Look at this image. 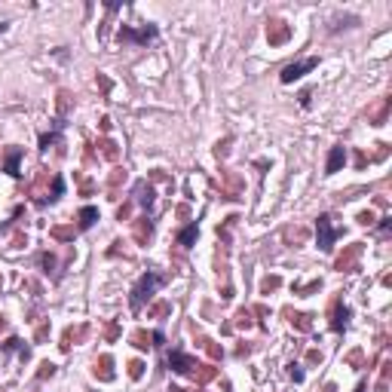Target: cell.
Here are the masks:
<instances>
[{
  "instance_id": "obj_1",
  "label": "cell",
  "mask_w": 392,
  "mask_h": 392,
  "mask_svg": "<svg viewBox=\"0 0 392 392\" xmlns=\"http://www.w3.org/2000/svg\"><path fill=\"white\" fill-rule=\"evenodd\" d=\"M166 282H168V273H157V270L141 273V276H138V282L132 285V291H129V310H132V313H141L144 304H148L150 297L166 285Z\"/></svg>"
},
{
  "instance_id": "obj_2",
  "label": "cell",
  "mask_w": 392,
  "mask_h": 392,
  "mask_svg": "<svg viewBox=\"0 0 392 392\" xmlns=\"http://www.w3.org/2000/svg\"><path fill=\"white\" fill-rule=\"evenodd\" d=\"M343 236L340 227L331 224V214H319L316 218V240H319V249L325 251V255H331L334 251V242Z\"/></svg>"
},
{
  "instance_id": "obj_3",
  "label": "cell",
  "mask_w": 392,
  "mask_h": 392,
  "mask_svg": "<svg viewBox=\"0 0 392 392\" xmlns=\"http://www.w3.org/2000/svg\"><path fill=\"white\" fill-rule=\"evenodd\" d=\"M117 37H120V43H129V46H144V43L157 40V37H159V28H157V25H144V28L123 25Z\"/></svg>"
},
{
  "instance_id": "obj_4",
  "label": "cell",
  "mask_w": 392,
  "mask_h": 392,
  "mask_svg": "<svg viewBox=\"0 0 392 392\" xmlns=\"http://www.w3.org/2000/svg\"><path fill=\"white\" fill-rule=\"evenodd\" d=\"M316 65H319V58H316V56H310V58H304V61H295V65L282 68L279 80H282V83H295V80H301L304 74H310Z\"/></svg>"
},
{
  "instance_id": "obj_5",
  "label": "cell",
  "mask_w": 392,
  "mask_h": 392,
  "mask_svg": "<svg viewBox=\"0 0 392 392\" xmlns=\"http://www.w3.org/2000/svg\"><path fill=\"white\" fill-rule=\"evenodd\" d=\"M168 368H172L175 374H194V368H199V365H196L194 356H187V352L168 350Z\"/></svg>"
},
{
  "instance_id": "obj_6",
  "label": "cell",
  "mask_w": 392,
  "mask_h": 392,
  "mask_svg": "<svg viewBox=\"0 0 392 392\" xmlns=\"http://www.w3.org/2000/svg\"><path fill=\"white\" fill-rule=\"evenodd\" d=\"M3 172L13 178H22V148H6L3 153Z\"/></svg>"
},
{
  "instance_id": "obj_7",
  "label": "cell",
  "mask_w": 392,
  "mask_h": 392,
  "mask_svg": "<svg viewBox=\"0 0 392 392\" xmlns=\"http://www.w3.org/2000/svg\"><path fill=\"white\" fill-rule=\"evenodd\" d=\"M135 196H138V205H141L144 212H153L157 194H153V187H150L148 181H135Z\"/></svg>"
},
{
  "instance_id": "obj_8",
  "label": "cell",
  "mask_w": 392,
  "mask_h": 392,
  "mask_svg": "<svg viewBox=\"0 0 392 392\" xmlns=\"http://www.w3.org/2000/svg\"><path fill=\"white\" fill-rule=\"evenodd\" d=\"M347 163V148L343 144H334L331 153H328V163H325V175H337L340 172V166Z\"/></svg>"
},
{
  "instance_id": "obj_9",
  "label": "cell",
  "mask_w": 392,
  "mask_h": 392,
  "mask_svg": "<svg viewBox=\"0 0 392 392\" xmlns=\"http://www.w3.org/2000/svg\"><path fill=\"white\" fill-rule=\"evenodd\" d=\"M196 236H199V224H196V221H190L187 227L178 230V236H175V240H178L181 249H190V245H196Z\"/></svg>"
},
{
  "instance_id": "obj_10",
  "label": "cell",
  "mask_w": 392,
  "mask_h": 392,
  "mask_svg": "<svg viewBox=\"0 0 392 392\" xmlns=\"http://www.w3.org/2000/svg\"><path fill=\"white\" fill-rule=\"evenodd\" d=\"M61 196H65V178H61V175H56V178H52V194L46 196V199H40V203H37V205H40V209H43V205L58 203Z\"/></svg>"
},
{
  "instance_id": "obj_11",
  "label": "cell",
  "mask_w": 392,
  "mask_h": 392,
  "mask_svg": "<svg viewBox=\"0 0 392 392\" xmlns=\"http://www.w3.org/2000/svg\"><path fill=\"white\" fill-rule=\"evenodd\" d=\"M77 218H80V230H89L98 221V209H95V205H83Z\"/></svg>"
},
{
  "instance_id": "obj_12",
  "label": "cell",
  "mask_w": 392,
  "mask_h": 392,
  "mask_svg": "<svg viewBox=\"0 0 392 392\" xmlns=\"http://www.w3.org/2000/svg\"><path fill=\"white\" fill-rule=\"evenodd\" d=\"M347 322H350V306L337 304V306H334V322H331V328H334V331H343V328H347Z\"/></svg>"
},
{
  "instance_id": "obj_13",
  "label": "cell",
  "mask_w": 392,
  "mask_h": 392,
  "mask_svg": "<svg viewBox=\"0 0 392 392\" xmlns=\"http://www.w3.org/2000/svg\"><path fill=\"white\" fill-rule=\"evenodd\" d=\"M3 352H19V356H22V359H28V356H31V350H28V347H25V343H22V340H19V337H10V340H6V343H3Z\"/></svg>"
},
{
  "instance_id": "obj_14",
  "label": "cell",
  "mask_w": 392,
  "mask_h": 392,
  "mask_svg": "<svg viewBox=\"0 0 392 392\" xmlns=\"http://www.w3.org/2000/svg\"><path fill=\"white\" fill-rule=\"evenodd\" d=\"M61 126H65V123H56V129H52V132L40 135V150H49V144H56V141H58V132H61Z\"/></svg>"
},
{
  "instance_id": "obj_15",
  "label": "cell",
  "mask_w": 392,
  "mask_h": 392,
  "mask_svg": "<svg viewBox=\"0 0 392 392\" xmlns=\"http://www.w3.org/2000/svg\"><path fill=\"white\" fill-rule=\"evenodd\" d=\"M291 377H295L297 383H301V380H304V371H301V368H297V365H291Z\"/></svg>"
},
{
  "instance_id": "obj_16",
  "label": "cell",
  "mask_w": 392,
  "mask_h": 392,
  "mask_svg": "<svg viewBox=\"0 0 392 392\" xmlns=\"http://www.w3.org/2000/svg\"><path fill=\"white\" fill-rule=\"evenodd\" d=\"M365 389H368V383L362 380V383H359V386H356V392H365Z\"/></svg>"
},
{
  "instance_id": "obj_17",
  "label": "cell",
  "mask_w": 392,
  "mask_h": 392,
  "mask_svg": "<svg viewBox=\"0 0 392 392\" xmlns=\"http://www.w3.org/2000/svg\"><path fill=\"white\" fill-rule=\"evenodd\" d=\"M6 25H10V22H0V34H3V31H6Z\"/></svg>"
}]
</instances>
